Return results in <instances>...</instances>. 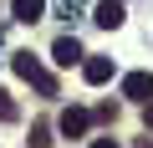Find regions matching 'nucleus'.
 Wrapping results in <instances>:
<instances>
[{"mask_svg":"<svg viewBox=\"0 0 153 148\" xmlns=\"http://www.w3.org/2000/svg\"><path fill=\"white\" fill-rule=\"evenodd\" d=\"M10 66H16V77H26V82H36L46 97H56V77H51V71L31 56V51H10Z\"/></svg>","mask_w":153,"mask_h":148,"instance_id":"1","label":"nucleus"},{"mask_svg":"<svg viewBox=\"0 0 153 148\" xmlns=\"http://www.w3.org/2000/svg\"><path fill=\"white\" fill-rule=\"evenodd\" d=\"M123 97L153 102V77H148V71H128V77H123Z\"/></svg>","mask_w":153,"mask_h":148,"instance_id":"3","label":"nucleus"},{"mask_svg":"<svg viewBox=\"0 0 153 148\" xmlns=\"http://www.w3.org/2000/svg\"><path fill=\"white\" fill-rule=\"evenodd\" d=\"M41 16H46V0H16V21L31 26V21H41Z\"/></svg>","mask_w":153,"mask_h":148,"instance_id":"7","label":"nucleus"},{"mask_svg":"<svg viewBox=\"0 0 153 148\" xmlns=\"http://www.w3.org/2000/svg\"><path fill=\"white\" fill-rule=\"evenodd\" d=\"M143 123H148V133H153V102H148V107H143Z\"/></svg>","mask_w":153,"mask_h":148,"instance_id":"11","label":"nucleus"},{"mask_svg":"<svg viewBox=\"0 0 153 148\" xmlns=\"http://www.w3.org/2000/svg\"><path fill=\"white\" fill-rule=\"evenodd\" d=\"M92 148H117V138H92Z\"/></svg>","mask_w":153,"mask_h":148,"instance_id":"10","label":"nucleus"},{"mask_svg":"<svg viewBox=\"0 0 153 148\" xmlns=\"http://www.w3.org/2000/svg\"><path fill=\"white\" fill-rule=\"evenodd\" d=\"M97 26H107V31L123 26V0H102V5H97Z\"/></svg>","mask_w":153,"mask_h":148,"instance_id":"6","label":"nucleus"},{"mask_svg":"<svg viewBox=\"0 0 153 148\" xmlns=\"http://www.w3.org/2000/svg\"><path fill=\"white\" fill-rule=\"evenodd\" d=\"M26 143H31V148H51V123H36Z\"/></svg>","mask_w":153,"mask_h":148,"instance_id":"8","label":"nucleus"},{"mask_svg":"<svg viewBox=\"0 0 153 148\" xmlns=\"http://www.w3.org/2000/svg\"><path fill=\"white\" fill-rule=\"evenodd\" d=\"M51 56H56L61 66H76V61H82V46H76V36H61V41L51 46Z\"/></svg>","mask_w":153,"mask_h":148,"instance_id":"5","label":"nucleus"},{"mask_svg":"<svg viewBox=\"0 0 153 148\" xmlns=\"http://www.w3.org/2000/svg\"><path fill=\"white\" fill-rule=\"evenodd\" d=\"M56 128H61L66 138H82V133L92 128V112H87V107H66V112L56 118Z\"/></svg>","mask_w":153,"mask_h":148,"instance_id":"2","label":"nucleus"},{"mask_svg":"<svg viewBox=\"0 0 153 148\" xmlns=\"http://www.w3.org/2000/svg\"><path fill=\"white\" fill-rule=\"evenodd\" d=\"M82 77H87L92 87L107 82V77H112V61H107V56H87V61H82Z\"/></svg>","mask_w":153,"mask_h":148,"instance_id":"4","label":"nucleus"},{"mask_svg":"<svg viewBox=\"0 0 153 148\" xmlns=\"http://www.w3.org/2000/svg\"><path fill=\"white\" fill-rule=\"evenodd\" d=\"M16 118H21V112H16V102H10V92L0 87V123H16Z\"/></svg>","mask_w":153,"mask_h":148,"instance_id":"9","label":"nucleus"}]
</instances>
